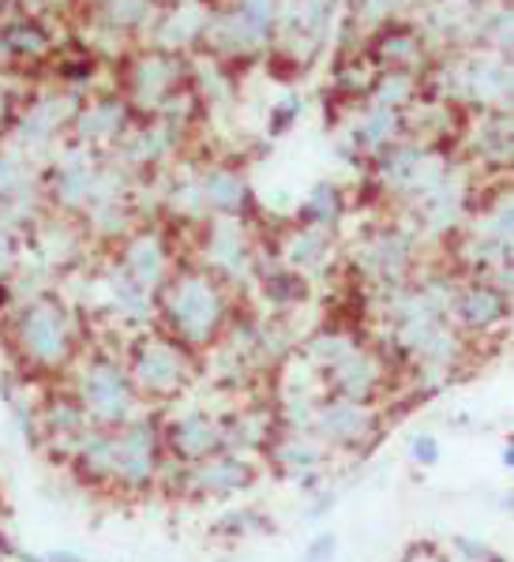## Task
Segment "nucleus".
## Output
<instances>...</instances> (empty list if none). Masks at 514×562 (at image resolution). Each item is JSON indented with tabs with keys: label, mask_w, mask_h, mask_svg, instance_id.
<instances>
[{
	"label": "nucleus",
	"mask_w": 514,
	"mask_h": 562,
	"mask_svg": "<svg viewBox=\"0 0 514 562\" xmlns=\"http://www.w3.org/2000/svg\"><path fill=\"white\" fill-rule=\"evenodd\" d=\"M166 319L185 346H206L225 319V301L211 278L188 274L169 285Z\"/></svg>",
	"instance_id": "nucleus-1"
},
{
	"label": "nucleus",
	"mask_w": 514,
	"mask_h": 562,
	"mask_svg": "<svg viewBox=\"0 0 514 562\" xmlns=\"http://www.w3.org/2000/svg\"><path fill=\"white\" fill-rule=\"evenodd\" d=\"M79 405L98 428H124L135 413V386L121 368L110 360H98L79 379Z\"/></svg>",
	"instance_id": "nucleus-2"
},
{
	"label": "nucleus",
	"mask_w": 514,
	"mask_h": 562,
	"mask_svg": "<svg viewBox=\"0 0 514 562\" xmlns=\"http://www.w3.org/2000/svg\"><path fill=\"white\" fill-rule=\"evenodd\" d=\"M20 352L34 368H60L71 357L68 319L53 301L31 304L20 319Z\"/></svg>",
	"instance_id": "nucleus-3"
},
{
	"label": "nucleus",
	"mask_w": 514,
	"mask_h": 562,
	"mask_svg": "<svg viewBox=\"0 0 514 562\" xmlns=\"http://www.w3.org/2000/svg\"><path fill=\"white\" fill-rule=\"evenodd\" d=\"M132 386L150 397H169L188 383V360L177 341H147L132 360Z\"/></svg>",
	"instance_id": "nucleus-4"
},
{
	"label": "nucleus",
	"mask_w": 514,
	"mask_h": 562,
	"mask_svg": "<svg viewBox=\"0 0 514 562\" xmlns=\"http://www.w3.org/2000/svg\"><path fill=\"white\" fill-rule=\"evenodd\" d=\"M158 473V439L150 424L113 428V480L124 487H147Z\"/></svg>",
	"instance_id": "nucleus-5"
},
{
	"label": "nucleus",
	"mask_w": 514,
	"mask_h": 562,
	"mask_svg": "<svg viewBox=\"0 0 514 562\" xmlns=\"http://www.w3.org/2000/svg\"><path fill=\"white\" fill-rule=\"evenodd\" d=\"M312 428L320 431L327 442H338V447H360V442L376 431V420H372V409H368L365 402L335 397V402H327V405L315 409Z\"/></svg>",
	"instance_id": "nucleus-6"
},
{
	"label": "nucleus",
	"mask_w": 514,
	"mask_h": 562,
	"mask_svg": "<svg viewBox=\"0 0 514 562\" xmlns=\"http://www.w3.org/2000/svg\"><path fill=\"white\" fill-rule=\"evenodd\" d=\"M169 442H174V454L185 461V465H195V461L219 454L222 447V431L214 420H206L203 413L180 416V420L169 428Z\"/></svg>",
	"instance_id": "nucleus-7"
},
{
	"label": "nucleus",
	"mask_w": 514,
	"mask_h": 562,
	"mask_svg": "<svg viewBox=\"0 0 514 562\" xmlns=\"http://www.w3.org/2000/svg\"><path fill=\"white\" fill-rule=\"evenodd\" d=\"M331 379H335V386H338V397H349V402L368 405V397H372L383 383V371L372 357H368V352H360L354 346L335 368H331Z\"/></svg>",
	"instance_id": "nucleus-8"
},
{
	"label": "nucleus",
	"mask_w": 514,
	"mask_h": 562,
	"mask_svg": "<svg viewBox=\"0 0 514 562\" xmlns=\"http://www.w3.org/2000/svg\"><path fill=\"white\" fill-rule=\"evenodd\" d=\"M188 480H192L195 492H206V495H230L237 492V487L252 484V469L248 461L241 458H203L195 461V465H188Z\"/></svg>",
	"instance_id": "nucleus-9"
},
{
	"label": "nucleus",
	"mask_w": 514,
	"mask_h": 562,
	"mask_svg": "<svg viewBox=\"0 0 514 562\" xmlns=\"http://www.w3.org/2000/svg\"><path fill=\"white\" fill-rule=\"evenodd\" d=\"M458 312H462V319L470 323V326H492V323H500L503 315H507V304H503V296L495 293V289L489 285H477L470 289V293L458 301Z\"/></svg>",
	"instance_id": "nucleus-10"
},
{
	"label": "nucleus",
	"mask_w": 514,
	"mask_h": 562,
	"mask_svg": "<svg viewBox=\"0 0 514 562\" xmlns=\"http://www.w3.org/2000/svg\"><path fill=\"white\" fill-rule=\"evenodd\" d=\"M278 458H282L286 465H290V473H293V476H309V469L320 465V454L304 447V439H290V447H286Z\"/></svg>",
	"instance_id": "nucleus-11"
},
{
	"label": "nucleus",
	"mask_w": 514,
	"mask_h": 562,
	"mask_svg": "<svg viewBox=\"0 0 514 562\" xmlns=\"http://www.w3.org/2000/svg\"><path fill=\"white\" fill-rule=\"evenodd\" d=\"M410 450H413V458H417L421 465H436V461H439V442L432 439V435H417Z\"/></svg>",
	"instance_id": "nucleus-12"
},
{
	"label": "nucleus",
	"mask_w": 514,
	"mask_h": 562,
	"mask_svg": "<svg viewBox=\"0 0 514 562\" xmlns=\"http://www.w3.org/2000/svg\"><path fill=\"white\" fill-rule=\"evenodd\" d=\"M331 555H335V537L327 532V537H320V540L312 543L309 555H304V562H331Z\"/></svg>",
	"instance_id": "nucleus-13"
},
{
	"label": "nucleus",
	"mask_w": 514,
	"mask_h": 562,
	"mask_svg": "<svg viewBox=\"0 0 514 562\" xmlns=\"http://www.w3.org/2000/svg\"><path fill=\"white\" fill-rule=\"evenodd\" d=\"M405 562H444V559H439L436 551H428V548H421V551L413 548V551H410V559H405Z\"/></svg>",
	"instance_id": "nucleus-14"
}]
</instances>
